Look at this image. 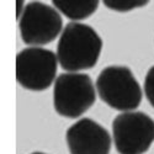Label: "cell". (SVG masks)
Instances as JSON below:
<instances>
[{"label": "cell", "mask_w": 154, "mask_h": 154, "mask_svg": "<svg viewBox=\"0 0 154 154\" xmlns=\"http://www.w3.org/2000/svg\"><path fill=\"white\" fill-rule=\"evenodd\" d=\"M144 94L149 104L154 107V66L150 67L144 78Z\"/></svg>", "instance_id": "30bf717a"}, {"label": "cell", "mask_w": 154, "mask_h": 154, "mask_svg": "<svg viewBox=\"0 0 154 154\" xmlns=\"http://www.w3.org/2000/svg\"><path fill=\"white\" fill-rule=\"evenodd\" d=\"M70 154H110L112 139L109 131L96 121L84 117L66 132Z\"/></svg>", "instance_id": "52a82bcc"}, {"label": "cell", "mask_w": 154, "mask_h": 154, "mask_svg": "<svg viewBox=\"0 0 154 154\" xmlns=\"http://www.w3.org/2000/svg\"><path fill=\"white\" fill-rule=\"evenodd\" d=\"M100 99L117 111H133L142 102L143 93L132 70L126 66H109L96 79Z\"/></svg>", "instance_id": "7a4b0ae2"}, {"label": "cell", "mask_w": 154, "mask_h": 154, "mask_svg": "<svg viewBox=\"0 0 154 154\" xmlns=\"http://www.w3.org/2000/svg\"><path fill=\"white\" fill-rule=\"evenodd\" d=\"M104 5L117 12H128L149 4V0H104Z\"/></svg>", "instance_id": "9c48e42d"}, {"label": "cell", "mask_w": 154, "mask_h": 154, "mask_svg": "<svg viewBox=\"0 0 154 154\" xmlns=\"http://www.w3.org/2000/svg\"><path fill=\"white\" fill-rule=\"evenodd\" d=\"M25 8H26V3L23 0H17L16 2V19L20 20L23 11H25Z\"/></svg>", "instance_id": "8fae6325"}, {"label": "cell", "mask_w": 154, "mask_h": 154, "mask_svg": "<svg viewBox=\"0 0 154 154\" xmlns=\"http://www.w3.org/2000/svg\"><path fill=\"white\" fill-rule=\"evenodd\" d=\"M58 58L42 47H27L16 56V80L30 91H43L56 82Z\"/></svg>", "instance_id": "5b68a950"}, {"label": "cell", "mask_w": 154, "mask_h": 154, "mask_svg": "<svg viewBox=\"0 0 154 154\" xmlns=\"http://www.w3.org/2000/svg\"><path fill=\"white\" fill-rule=\"evenodd\" d=\"M31 154H46V153H43V152H33Z\"/></svg>", "instance_id": "7c38bea8"}, {"label": "cell", "mask_w": 154, "mask_h": 154, "mask_svg": "<svg viewBox=\"0 0 154 154\" xmlns=\"http://www.w3.org/2000/svg\"><path fill=\"white\" fill-rule=\"evenodd\" d=\"M102 51V38L86 23L69 22L63 29L57 45L60 67L69 73L91 69Z\"/></svg>", "instance_id": "6da1fadb"}, {"label": "cell", "mask_w": 154, "mask_h": 154, "mask_svg": "<svg viewBox=\"0 0 154 154\" xmlns=\"http://www.w3.org/2000/svg\"><path fill=\"white\" fill-rule=\"evenodd\" d=\"M63 20L59 11L42 2H30L19 20V29L25 45L40 47L53 42L62 33Z\"/></svg>", "instance_id": "8992f818"}, {"label": "cell", "mask_w": 154, "mask_h": 154, "mask_svg": "<svg viewBox=\"0 0 154 154\" xmlns=\"http://www.w3.org/2000/svg\"><path fill=\"white\" fill-rule=\"evenodd\" d=\"M112 139L119 154H144L154 142V120L140 111H127L112 121Z\"/></svg>", "instance_id": "277c9868"}, {"label": "cell", "mask_w": 154, "mask_h": 154, "mask_svg": "<svg viewBox=\"0 0 154 154\" xmlns=\"http://www.w3.org/2000/svg\"><path fill=\"white\" fill-rule=\"evenodd\" d=\"M99 0H82V2H64V0H53L52 5L69 20L79 21L88 19L97 10Z\"/></svg>", "instance_id": "ba28073f"}, {"label": "cell", "mask_w": 154, "mask_h": 154, "mask_svg": "<svg viewBox=\"0 0 154 154\" xmlns=\"http://www.w3.org/2000/svg\"><path fill=\"white\" fill-rule=\"evenodd\" d=\"M96 101V88L85 73H63L54 82L53 106L59 116L78 119Z\"/></svg>", "instance_id": "3957f363"}]
</instances>
